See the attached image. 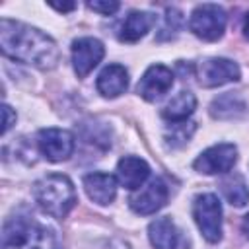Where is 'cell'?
Returning <instances> with one entry per match:
<instances>
[{"label":"cell","mask_w":249,"mask_h":249,"mask_svg":"<svg viewBox=\"0 0 249 249\" xmlns=\"http://www.w3.org/2000/svg\"><path fill=\"white\" fill-rule=\"evenodd\" d=\"M0 47L6 56L43 70L54 68L60 60L58 47L47 33L8 18L0 21Z\"/></svg>","instance_id":"1"},{"label":"cell","mask_w":249,"mask_h":249,"mask_svg":"<svg viewBox=\"0 0 249 249\" xmlns=\"http://www.w3.org/2000/svg\"><path fill=\"white\" fill-rule=\"evenodd\" d=\"M2 249H62L56 233L31 214H14L2 228Z\"/></svg>","instance_id":"2"},{"label":"cell","mask_w":249,"mask_h":249,"mask_svg":"<svg viewBox=\"0 0 249 249\" xmlns=\"http://www.w3.org/2000/svg\"><path fill=\"white\" fill-rule=\"evenodd\" d=\"M33 198L53 218H64L76 204V189L62 173H49L33 183Z\"/></svg>","instance_id":"3"},{"label":"cell","mask_w":249,"mask_h":249,"mask_svg":"<svg viewBox=\"0 0 249 249\" xmlns=\"http://www.w3.org/2000/svg\"><path fill=\"white\" fill-rule=\"evenodd\" d=\"M193 216L202 233V237L210 243L220 241L222 237V206L216 195L204 193L198 195L193 202Z\"/></svg>","instance_id":"4"},{"label":"cell","mask_w":249,"mask_h":249,"mask_svg":"<svg viewBox=\"0 0 249 249\" xmlns=\"http://www.w3.org/2000/svg\"><path fill=\"white\" fill-rule=\"evenodd\" d=\"M226 21H228V16L222 6L200 4L191 14L189 27L196 37H200L204 41H216L222 37L224 29H226Z\"/></svg>","instance_id":"5"},{"label":"cell","mask_w":249,"mask_h":249,"mask_svg":"<svg viewBox=\"0 0 249 249\" xmlns=\"http://www.w3.org/2000/svg\"><path fill=\"white\" fill-rule=\"evenodd\" d=\"M237 161V148L233 144H216L208 150H204L196 160H195V169L204 175H218V173H228Z\"/></svg>","instance_id":"6"},{"label":"cell","mask_w":249,"mask_h":249,"mask_svg":"<svg viewBox=\"0 0 249 249\" xmlns=\"http://www.w3.org/2000/svg\"><path fill=\"white\" fill-rule=\"evenodd\" d=\"M37 146L49 161H62L74 152V136L64 128H43L37 134Z\"/></svg>","instance_id":"7"},{"label":"cell","mask_w":249,"mask_h":249,"mask_svg":"<svg viewBox=\"0 0 249 249\" xmlns=\"http://www.w3.org/2000/svg\"><path fill=\"white\" fill-rule=\"evenodd\" d=\"M103 43L95 37H82L72 43V64L78 78H86L103 58Z\"/></svg>","instance_id":"8"},{"label":"cell","mask_w":249,"mask_h":249,"mask_svg":"<svg viewBox=\"0 0 249 249\" xmlns=\"http://www.w3.org/2000/svg\"><path fill=\"white\" fill-rule=\"evenodd\" d=\"M239 76V66L230 58H206L198 66V80L204 88H216L230 82H237Z\"/></svg>","instance_id":"9"},{"label":"cell","mask_w":249,"mask_h":249,"mask_svg":"<svg viewBox=\"0 0 249 249\" xmlns=\"http://www.w3.org/2000/svg\"><path fill=\"white\" fill-rule=\"evenodd\" d=\"M165 200H167V187L160 177H154L130 196L128 204L136 214L148 216L158 212L165 204Z\"/></svg>","instance_id":"10"},{"label":"cell","mask_w":249,"mask_h":249,"mask_svg":"<svg viewBox=\"0 0 249 249\" xmlns=\"http://www.w3.org/2000/svg\"><path fill=\"white\" fill-rule=\"evenodd\" d=\"M173 86V72L163 64H152L140 78L136 91L146 101H156Z\"/></svg>","instance_id":"11"},{"label":"cell","mask_w":249,"mask_h":249,"mask_svg":"<svg viewBox=\"0 0 249 249\" xmlns=\"http://www.w3.org/2000/svg\"><path fill=\"white\" fill-rule=\"evenodd\" d=\"M84 189L93 202L105 206V204H111L117 195V179L111 173L93 171L84 177Z\"/></svg>","instance_id":"12"},{"label":"cell","mask_w":249,"mask_h":249,"mask_svg":"<svg viewBox=\"0 0 249 249\" xmlns=\"http://www.w3.org/2000/svg\"><path fill=\"white\" fill-rule=\"evenodd\" d=\"M150 177V167L142 158L126 156L117 163V179L124 189L136 191Z\"/></svg>","instance_id":"13"},{"label":"cell","mask_w":249,"mask_h":249,"mask_svg":"<svg viewBox=\"0 0 249 249\" xmlns=\"http://www.w3.org/2000/svg\"><path fill=\"white\" fill-rule=\"evenodd\" d=\"M95 86L103 97H117L128 88V72L121 64H109L99 72Z\"/></svg>","instance_id":"14"},{"label":"cell","mask_w":249,"mask_h":249,"mask_svg":"<svg viewBox=\"0 0 249 249\" xmlns=\"http://www.w3.org/2000/svg\"><path fill=\"white\" fill-rule=\"evenodd\" d=\"M148 237L154 249H177L179 247V230L171 218H158L148 226Z\"/></svg>","instance_id":"15"},{"label":"cell","mask_w":249,"mask_h":249,"mask_svg":"<svg viewBox=\"0 0 249 249\" xmlns=\"http://www.w3.org/2000/svg\"><path fill=\"white\" fill-rule=\"evenodd\" d=\"M154 23H156V16H154V14L134 10V12H130V14L126 16V19L123 21L119 39H121V41H126V43H134V41H138L140 37H144V35L152 29Z\"/></svg>","instance_id":"16"},{"label":"cell","mask_w":249,"mask_h":249,"mask_svg":"<svg viewBox=\"0 0 249 249\" xmlns=\"http://www.w3.org/2000/svg\"><path fill=\"white\" fill-rule=\"evenodd\" d=\"M245 99L239 95V93H233V91H228L220 97H216L210 105V115L214 119H239L245 115Z\"/></svg>","instance_id":"17"},{"label":"cell","mask_w":249,"mask_h":249,"mask_svg":"<svg viewBox=\"0 0 249 249\" xmlns=\"http://www.w3.org/2000/svg\"><path fill=\"white\" fill-rule=\"evenodd\" d=\"M196 107V97L191 91H179L175 97H171L165 107L161 109V117L169 123H183L189 115H193Z\"/></svg>","instance_id":"18"},{"label":"cell","mask_w":249,"mask_h":249,"mask_svg":"<svg viewBox=\"0 0 249 249\" xmlns=\"http://www.w3.org/2000/svg\"><path fill=\"white\" fill-rule=\"evenodd\" d=\"M222 195L226 196V200L231 204V206H245L249 202V189L243 181V177L239 173H233V175H228L222 185Z\"/></svg>","instance_id":"19"},{"label":"cell","mask_w":249,"mask_h":249,"mask_svg":"<svg viewBox=\"0 0 249 249\" xmlns=\"http://www.w3.org/2000/svg\"><path fill=\"white\" fill-rule=\"evenodd\" d=\"M171 126L167 128L165 132V140L171 144V148H177V146H183L189 142V138L193 136L195 132V123H169Z\"/></svg>","instance_id":"20"},{"label":"cell","mask_w":249,"mask_h":249,"mask_svg":"<svg viewBox=\"0 0 249 249\" xmlns=\"http://www.w3.org/2000/svg\"><path fill=\"white\" fill-rule=\"evenodd\" d=\"M179 25H181V12H177V10L169 8V10H167V14H165V23H163L161 33L158 35V39L161 41V39H169V37H173V35L177 33Z\"/></svg>","instance_id":"21"},{"label":"cell","mask_w":249,"mask_h":249,"mask_svg":"<svg viewBox=\"0 0 249 249\" xmlns=\"http://www.w3.org/2000/svg\"><path fill=\"white\" fill-rule=\"evenodd\" d=\"M93 12H99V14H105V16H111V14H115L117 10H119V2H89L88 4Z\"/></svg>","instance_id":"22"},{"label":"cell","mask_w":249,"mask_h":249,"mask_svg":"<svg viewBox=\"0 0 249 249\" xmlns=\"http://www.w3.org/2000/svg\"><path fill=\"white\" fill-rule=\"evenodd\" d=\"M2 111H4V126H2V132L6 134V132L10 130V126H12V123L16 121V113H14L12 107H8V105H4Z\"/></svg>","instance_id":"23"},{"label":"cell","mask_w":249,"mask_h":249,"mask_svg":"<svg viewBox=\"0 0 249 249\" xmlns=\"http://www.w3.org/2000/svg\"><path fill=\"white\" fill-rule=\"evenodd\" d=\"M95 249H128L124 243H121V241H115V239H111V241H105L103 245H99V247H95Z\"/></svg>","instance_id":"24"},{"label":"cell","mask_w":249,"mask_h":249,"mask_svg":"<svg viewBox=\"0 0 249 249\" xmlns=\"http://www.w3.org/2000/svg\"><path fill=\"white\" fill-rule=\"evenodd\" d=\"M54 10H58V12H70V10H74L76 8V4L74 2H70V4H51Z\"/></svg>","instance_id":"25"},{"label":"cell","mask_w":249,"mask_h":249,"mask_svg":"<svg viewBox=\"0 0 249 249\" xmlns=\"http://www.w3.org/2000/svg\"><path fill=\"white\" fill-rule=\"evenodd\" d=\"M243 35H245V39L249 41V12L245 14V19H243Z\"/></svg>","instance_id":"26"},{"label":"cell","mask_w":249,"mask_h":249,"mask_svg":"<svg viewBox=\"0 0 249 249\" xmlns=\"http://www.w3.org/2000/svg\"><path fill=\"white\" fill-rule=\"evenodd\" d=\"M241 228H243V231H245V235L249 237V214H247V216L243 218V226H241Z\"/></svg>","instance_id":"27"}]
</instances>
